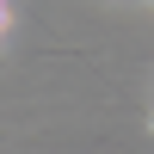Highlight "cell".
<instances>
[]
</instances>
